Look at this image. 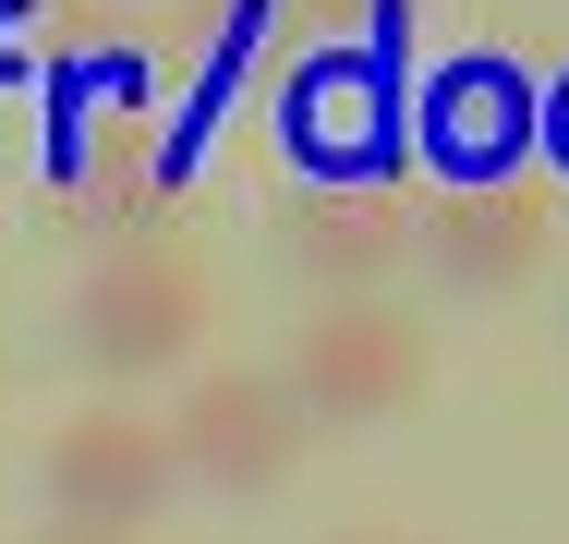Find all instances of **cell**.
<instances>
[{"mask_svg":"<svg viewBox=\"0 0 569 544\" xmlns=\"http://www.w3.org/2000/svg\"><path fill=\"white\" fill-rule=\"evenodd\" d=\"M533 145H558V170H569V73L533 98Z\"/></svg>","mask_w":569,"mask_h":544,"instance_id":"cell-9","label":"cell"},{"mask_svg":"<svg viewBox=\"0 0 569 544\" xmlns=\"http://www.w3.org/2000/svg\"><path fill=\"white\" fill-rule=\"evenodd\" d=\"M425 375H437V339L400 315L388 291H376V303H316L303 339H291V363H279L291 412H303L316 435H376V424H400V412L425 400Z\"/></svg>","mask_w":569,"mask_h":544,"instance_id":"cell-2","label":"cell"},{"mask_svg":"<svg viewBox=\"0 0 569 544\" xmlns=\"http://www.w3.org/2000/svg\"><path fill=\"white\" fill-rule=\"evenodd\" d=\"M279 145L303 158V182H388L400 158V109H388V73L363 49H316L279 98Z\"/></svg>","mask_w":569,"mask_h":544,"instance_id":"cell-8","label":"cell"},{"mask_svg":"<svg viewBox=\"0 0 569 544\" xmlns=\"http://www.w3.org/2000/svg\"><path fill=\"white\" fill-rule=\"evenodd\" d=\"M24 544H110V533H73V521H49V533H24Z\"/></svg>","mask_w":569,"mask_h":544,"instance_id":"cell-11","label":"cell"},{"mask_svg":"<svg viewBox=\"0 0 569 544\" xmlns=\"http://www.w3.org/2000/svg\"><path fill=\"white\" fill-rule=\"evenodd\" d=\"M351 544H412V533H351Z\"/></svg>","mask_w":569,"mask_h":544,"instance_id":"cell-12","label":"cell"},{"mask_svg":"<svg viewBox=\"0 0 569 544\" xmlns=\"http://www.w3.org/2000/svg\"><path fill=\"white\" fill-rule=\"evenodd\" d=\"M291 12H303V24H328V37H351V24H376L388 0H291Z\"/></svg>","mask_w":569,"mask_h":544,"instance_id":"cell-10","label":"cell"},{"mask_svg":"<svg viewBox=\"0 0 569 544\" xmlns=\"http://www.w3.org/2000/svg\"><path fill=\"white\" fill-rule=\"evenodd\" d=\"M412 158L437 170V194H472V182H521L533 158V73L497 61V49H449L412 98Z\"/></svg>","mask_w":569,"mask_h":544,"instance_id":"cell-6","label":"cell"},{"mask_svg":"<svg viewBox=\"0 0 569 544\" xmlns=\"http://www.w3.org/2000/svg\"><path fill=\"white\" fill-rule=\"evenodd\" d=\"M279 266L316 303H376L412 266V194L400 182H303L279 206Z\"/></svg>","mask_w":569,"mask_h":544,"instance_id":"cell-7","label":"cell"},{"mask_svg":"<svg viewBox=\"0 0 569 544\" xmlns=\"http://www.w3.org/2000/svg\"><path fill=\"white\" fill-rule=\"evenodd\" d=\"M37 484H49V521L121 544V533H146V521L182 496V460H170V424H158V412L98 400V412H73V424L37 447Z\"/></svg>","mask_w":569,"mask_h":544,"instance_id":"cell-4","label":"cell"},{"mask_svg":"<svg viewBox=\"0 0 569 544\" xmlns=\"http://www.w3.org/2000/svg\"><path fill=\"white\" fill-rule=\"evenodd\" d=\"M61 339H73L86 375L158 387V375H182V363L207 351V266H194L170 230H121V242L86 254V279H73V303H61Z\"/></svg>","mask_w":569,"mask_h":544,"instance_id":"cell-1","label":"cell"},{"mask_svg":"<svg viewBox=\"0 0 569 544\" xmlns=\"http://www.w3.org/2000/svg\"><path fill=\"white\" fill-rule=\"evenodd\" d=\"M158 424H170L182 484H207V496H230V508L279 496V484L303 472V447H316V424H303L291 387H279V363H194L182 400H170Z\"/></svg>","mask_w":569,"mask_h":544,"instance_id":"cell-3","label":"cell"},{"mask_svg":"<svg viewBox=\"0 0 569 544\" xmlns=\"http://www.w3.org/2000/svg\"><path fill=\"white\" fill-rule=\"evenodd\" d=\"M558 242H569V206L533 182V170L412 206V254H425V279H437L449 303H509V291H533Z\"/></svg>","mask_w":569,"mask_h":544,"instance_id":"cell-5","label":"cell"}]
</instances>
